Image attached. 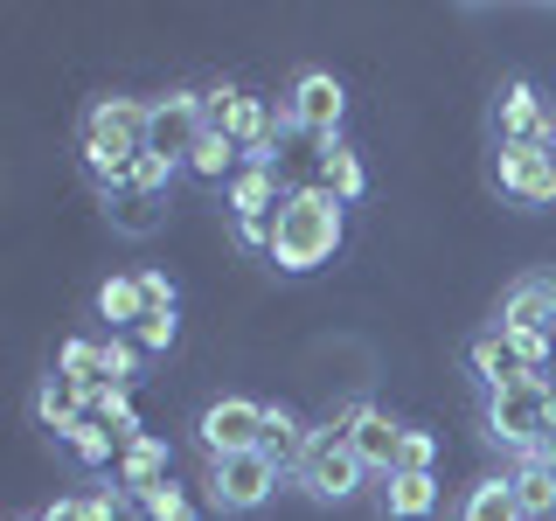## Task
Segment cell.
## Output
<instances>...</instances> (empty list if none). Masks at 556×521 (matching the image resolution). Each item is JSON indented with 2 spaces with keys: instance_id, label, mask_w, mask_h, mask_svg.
Segmentation results:
<instances>
[{
  "instance_id": "1",
  "label": "cell",
  "mask_w": 556,
  "mask_h": 521,
  "mask_svg": "<svg viewBox=\"0 0 556 521\" xmlns=\"http://www.w3.org/2000/svg\"><path fill=\"white\" fill-rule=\"evenodd\" d=\"M341 237H348V202L334 195V188H292L286 202H278V216H271V265L286 271V278H306V271H320V265H334V251H341Z\"/></svg>"
},
{
  "instance_id": "2",
  "label": "cell",
  "mask_w": 556,
  "mask_h": 521,
  "mask_svg": "<svg viewBox=\"0 0 556 521\" xmlns=\"http://www.w3.org/2000/svg\"><path fill=\"white\" fill-rule=\"evenodd\" d=\"M147 118H153V104H139V98H98L84 112L77 153H84V167H91V181L104 195H126V174L147 153Z\"/></svg>"
},
{
  "instance_id": "3",
  "label": "cell",
  "mask_w": 556,
  "mask_h": 521,
  "mask_svg": "<svg viewBox=\"0 0 556 521\" xmlns=\"http://www.w3.org/2000/svg\"><path fill=\"white\" fill-rule=\"evenodd\" d=\"M202 104H208V126H216L223 139H237L243 167H271L278 132H286V112H271L265 98L237 91V84H216V91H202Z\"/></svg>"
},
{
  "instance_id": "4",
  "label": "cell",
  "mask_w": 556,
  "mask_h": 521,
  "mask_svg": "<svg viewBox=\"0 0 556 521\" xmlns=\"http://www.w3.org/2000/svg\"><path fill=\"white\" fill-rule=\"evenodd\" d=\"M292 480H300L313 500H355V494H362L369 466L355 459V445H348V424H341V417L313 424V439H306V459L292 466Z\"/></svg>"
},
{
  "instance_id": "5",
  "label": "cell",
  "mask_w": 556,
  "mask_h": 521,
  "mask_svg": "<svg viewBox=\"0 0 556 521\" xmlns=\"http://www.w3.org/2000/svg\"><path fill=\"white\" fill-rule=\"evenodd\" d=\"M549 431V382H508V390H486V439L508 445L515 459H529Z\"/></svg>"
},
{
  "instance_id": "6",
  "label": "cell",
  "mask_w": 556,
  "mask_h": 521,
  "mask_svg": "<svg viewBox=\"0 0 556 521\" xmlns=\"http://www.w3.org/2000/svg\"><path fill=\"white\" fill-rule=\"evenodd\" d=\"M286 480L265 452H230V459H208V500H216L223 514H251L271 500V486Z\"/></svg>"
},
{
  "instance_id": "7",
  "label": "cell",
  "mask_w": 556,
  "mask_h": 521,
  "mask_svg": "<svg viewBox=\"0 0 556 521\" xmlns=\"http://www.w3.org/2000/svg\"><path fill=\"white\" fill-rule=\"evenodd\" d=\"M494 181H501V195L521 202V208H549L556 202V153L549 147H529V139H501Z\"/></svg>"
},
{
  "instance_id": "8",
  "label": "cell",
  "mask_w": 556,
  "mask_h": 521,
  "mask_svg": "<svg viewBox=\"0 0 556 521\" xmlns=\"http://www.w3.org/2000/svg\"><path fill=\"white\" fill-rule=\"evenodd\" d=\"M202 132H208V104H202V91H167V98H153L147 153H161V161L188 167V153H195Z\"/></svg>"
},
{
  "instance_id": "9",
  "label": "cell",
  "mask_w": 556,
  "mask_h": 521,
  "mask_svg": "<svg viewBox=\"0 0 556 521\" xmlns=\"http://www.w3.org/2000/svg\"><path fill=\"white\" fill-rule=\"evenodd\" d=\"M341 118H348V91L334 69H306L286 98V132H313V139H341Z\"/></svg>"
},
{
  "instance_id": "10",
  "label": "cell",
  "mask_w": 556,
  "mask_h": 521,
  "mask_svg": "<svg viewBox=\"0 0 556 521\" xmlns=\"http://www.w3.org/2000/svg\"><path fill=\"white\" fill-rule=\"evenodd\" d=\"M230 208H237V243L243 251H271V216H278V181H271V167H243L230 188Z\"/></svg>"
},
{
  "instance_id": "11",
  "label": "cell",
  "mask_w": 556,
  "mask_h": 521,
  "mask_svg": "<svg viewBox=\"0 0 556 521\" xmlns=\"http://www.w3.org/2000/svg\"><path fill=\"white\" fill-rule=\"evenodd\" d=\"M341 424H348V445H355V459L369 466L376 480H390L396 473V459H404V424H396L382 404H355V410H341Z\"/></svg>"
},
{
  "instance_id": "12",
  "label": "cell",
  "mask_w": 556,
  "mask_h": 521,
  "mask_svg": "<svg viewBox=\"0 0 556 521\" xmlns=\"http://www.w3.org/2000/svg\"><path fill=\"white\" fill-rule=\"evenodd\" d=\"M202 445L208 459H230V452H257V439H265V404H251V396H223V404L202 410Z\"/></svg>"
},
{
  "instance_id": "13",
  "label": "cell",
  "mask_w": 556,
  "mask_h": 521,
  "mask_svg": "<svg viewBox=\"0 0 556 521\" xmlns=\"http://www.w3.org/2000/svg\"><path fill=\"white\" fill-rule=\"evenodd\" d=\"M466 369H473L480 390H508V382H549V376H529V361H521V347L501 334V327H486V334L466 341Z\"/></svg>"
},
{
  "instance_id": "14",
  "label": "cell",
  "mask_w": 556,
  "mask_h": 521,
  "mask_svg": "<svg viewBox=\"0 0 556 521\" xmlns=\"http://www.w3.org/2000/svg\"><path fill=\"white\" fill-rule=\"evenodd\" d=\"M494 132L501 139H529V147H556V112H543V98H535V84H508L494 104Z\"/></svg>"
},
{
  "instance_id": "15",
  "label": "cell",
  "mask_w": 556,
  "mask_h": 521,
  "mask_svg": "<svg viewBox=\"0 0 556 521\" xmlns=\"http://www.w3.org/2000/svg\"><path fill=\"white\" fill-rule=\"evenodd\" d=\"M494 327H508V334H549L556 327V278H515Z\"/></svg>"
},
{
  "instance_id": "16",
  "label": "cell",
  "mask_w": 556,
  "mask_h": 521,
  "mask_svg": "<svg viewBox=\"0 0 556 521\" xmlns=\"http://www.w3.org/2000/svg\"><path fill=\"white\" fill-rule=\"evenodd\" d=\"M439 508V473H390L382 480V521H425Z\"/></svg>"
},
{
  "instance_id": "17",
  "label": "cell",
  "mask_w": 556,
  "mask_h": 521,
  "mask_svg": "<svg viewBox=\"0 0 556 521\" xmlns=\"http://www.w3.org/2000/svg\"><path fill=\"white\" fill-rule=\"evenodd\" d=\"M306 439H313V431H306L286 404H265V439H257V452H265L278 473H292V466L306 459Z\"/></svg>"
},
{
  "instance_id": "18",
  "label": "cell",
  "mask_w": 556,
  "mask_h": 521,
  "mask_svg": "<svg viewBox=\"0 0 556 521\" xmlns=\"http://www.w3.org/2000/svg\"><path fill=\"white\" fill-rule=\"evenodd\" d=\"M84 410H91V390H84V382H70V376H49L42 390H35V417H42L56 439H70V424H77Z\"/></svg>"
},
{
  "instance_id": "19",
  "label": "cell",
  "mask_w": 556,
  "mask_h": 521,
  "mask_svg": "<svg viewBox=\"0 0 556 521\" xmlns=\"http://www.w3.org/2000/svg\"><path fill=\"white\" fill-rule=\"evenodd\" d=\"M118 486H126V494H153V486H167V445L153 439V431L118 452Z\"/></svg>"
},
{
  "instance_id": "20",
  "label": "cell",
  "mask_w": 556,
  "mask_h": 521,
  "mask_svg": "<svg viewBox=\"0 0 556 521\" xmlns=\"http://www.w3.org/2000/svg\"><path fill=\"white\" fill-rule=\"evenodd\" d=\"M459 521H529V514H521L515 480H473L459 500Z\"/></svg>"
},
{
  "instance_id": "21",
  "label": "cell",
  "mask_w": 556,
  "mask_h": 521,
  "mask_svg": "<svg viewBox=\"0 0 556 521\" xmlns=\"http://www.w3.org/2000/svg\"><path fill=\"white\" fill-rule=\"evenodd\" d=\"M188 174H195V181H223V188H230L237 174H243V153H237V139H223L216 126H208V132L195 139V153H188Z\"/></svg>"
},
{
  "instance_id": "22",
  "label": "cell",
  "mask_w": 556,
  "mask_h": 521,
  "mask_svg": "<svg viewBox=\"0 0 556 521\" xmlns=\"http://www.w3.org/2000/svg\"><path fill=\"white\" fill-rule=\"evenodd\" d=\"M320 174L341 202H362V188H369V167H362V153L348 139H320Z\"/></svg>"
},
{
  "instance_id": "23",
  "label": "cell",
  "mask_w": 556,
  "mask_h": 521,
  "mask_svg": "<svg viewBox=\"0 0 556 521\" xmlns=\"http://www.w3.org/2000/svg\"><path fill=\"white\" fill-rule=\"evenodd\" d=\"M98 320H112V334H132V327L147 320L139 278H104V285H98Z\"/></svg>"
},
{
  "instance_id": "24",
  "label": "cell",
  "mask_w": 556,
  "mask_h": 521,
  "mask_svg": "<svg viewBox=\"0 0 556 521\" xmlns=\"http://www.w3.org/2000/svg\"><path fill=\"white\" fill-rule=\"evenodd\" d=\"M515 494H521V514L529 521H549L556 514V473L549 466H535V459H515Z\"/></svg>"
},
{
  "instance_id": "25",
  "label": "cell",
  "mask_w": 556,
  "mask_h": 521,
  "mask_svg": "<svg viewBox=\"0 0 556 521\" xmlns=\"http://www.w3.org/2000/svg\"><path fill=\"white\" fill-rule=\"evenodd\" d=\"M56 376L84 382V390H104V382H112V369H104V341H63Z\"/></svg>"
},
{
  "instance_id": "26",
  "label": "cell",
  "mask_w": 556,
  "mask_h": 521,
  "mask_svg": "<svg viewBox=\"0 0 556 521\" xmlns=\"http://www.w3.org/2000/svg\"><path fill=\"white\" fill-rule=\"evenodd\" d=\"M112 445H118V431L104 424L98 410H84L77 424H70V452H77L84 466H104V459H112Z\"/></svg>"
},
{
  "instance_id": "27",
  "label": "cell",
  "mask_w": 556,
  "mask_h": 521,
  "mask_svg": "<svg viewBox=\"0 0 556 521\" xmlns=\"http://www.w3.org/2000/svg\"><path fill=\"white\" fill-rule=\"evenodd\" d=\"M91 410L104 417V424L118 431V445H132V439H147V431H139V417H132V396L118 390V382H104V390H91Z\"/></svg>"
},
{
  "instance_id": "28",
  "label": "cell",
  "mask_w": 556,
  "mask_h": 521,
  "mask_svg": "<svg viewBox=\"0 0 556 521\" xmlns=\"http://www.w3.org/2000/svg\"><path fill=\"white\" fill-rule=\"evenodd\" d=\"M174 181V161H161V153H139L132 174H126V195H167Z\"/></svg>"
},
{
  "instance_id": "29",
  "label": "cell",
  "mask_w": 556,
  "mask_h": 521,
  "mask_svg": "<svg viewBox=\"0 0 556 521\" xmlns=\"http://www.w3.org/2000/svg\"><path fill=\"white\" fill-rule=\"evenodd\" d=\"M139 355H147V347H139L132 334H104V369H112V382H118V390H132V376H139Z\"/></svg>"
},
{
  "instance_id": "30",
  "label": "cell",
  "mask_w": 556,
  "mask_h": 521,
  "mask_svg": "<svg viewBox=\"0 0 556 521\" xmlns=\"http://www.w3.org/2000/svg\"><path fill=\"white\" fill-rule=\"evenodd\" d=\"M139 508H147V521H195V500L181 494V486H153V494H139Z\"/></svg>"
},
{
  "instance_id": "31",
  "label": "cell",
  "mask_w": 556,
  "mask_h": 521,
  "mask_svg": "<svg viewBox=\"0 0 556 521\" xmlns=\"http://www.w3.org/2000/svg\"><path fill=\"white\" fill-rule=\"evenodd\" d=\"M112 208H118V230H132V237H147L161 223V195H112Z\"/></svg>"
},
{
  "instance_id": "32",
  "label": "cell",
  "mask_w": 556,
  "mask_h": 521,
  "mask_svg": "<svg viewBox=\"0 0 556 521\" xmlns=\"http://www.w3.org/2000/svg\"><path fill=\"white\" fill-rule=\"evenodd\" d=\"M174 334H181V320H174V313H147V320L132 327V341L147 347V355H167V347H174Z\"/></svg>"
},
{
  "instance_id": "33",
  "label": "cell",
  "mask_w": 556,
  "mask_h": 521,
  "mask_svg": "<svg viewBox=\"0 0 556 521\" xmlns=\"http://www.w3.org/2000/svg\"><path fill=\"white\" fill-rule=\"evenodd\" d=\"M439 466V439L431 431H404V459H396V473H431Z\"/></svg>"
},
{
  "instance_id": "34",
  "label": "cell",
  "mask_w": 556,
  "mask_h": 521,
  "mask_svg": "<svg viewBox=\"0 0 556 521\" xmlns=\"http://www.w3.org/2000/svg\"><path fill=\"white\" fill-rule=\"evenodd\" d=\"M139 300H147V313H174V278L167 271H139Z\"/></svg>"
},
{
  "instance_id": "35",
  "label": "cell",
  "mask_w": 556,
  "mask_h": 521,
  "mask_svg": "<svg viewBox=\"0 0 556 521\" xmlns=\"http://www.w3.org/2000/svg\"><path fill=\"white\" fill-rule=\"evenodd\" d=\"M501 334H508V327H501ZM515 347H521V361H529V376H543L549 369V334H508Z\"/></svg>"
},
{
  "instance_id": "36",
  "label": "cell",
  "mask_w": 556,
  "mask_h": 521,
  "mask_svg": "<svg viewBox=\"0 0 556 521\" xmlns=\"http://www.w3.org/2000/svg\"><path fill=\"white\" fill-rule=\"evenodd\" d=\"M42 521H98L91 500H56V508H42Z\"/></svg>"
},
{
  "instance_id": "37",
  "label": "cell",
  "mask_w": 556,
  "mask_h": 521,
  "mask_svg": "<svg viewBox=\"0 0 556 521\" xmlns=\"http://www.w3.org/2000/svg\"><path fill=\"white\" fill-rule=\"evenodd\" d=\"M529 459H535V466H549V473H556V431H543V445H535Z\"/></svg>"
},
{
  "instance_id": "38",
  "label": "cell",
  "mask_w": 556,
  "mask_h": 521,
  "mask_svg": "<svg viewBox=\"0 0 556 521\" xmlns=\"http://www.w3.org/2000/svg\"><path fill=\"white\" fill-rule=\"evenodd\" d=\"M549 431H556V382H549Z\"/></svg>"
},
{
  "instance_id": "39",
  "label": "cell",
  "mask_w": 556,
  "mask_h": 521,
  "mask_svg": "<svg viewBox=\"0 0 556 521\" xmlns=\"http://www.w3.org/2000/svg\"><path fill=\"white\" fill-rule=\"evenodd\" d=\"M22 521H42V514H22Z\"/></svg>"
},
{
  "instance_id": "40",
  "label": "cell",
  "mask_w": 556,
  "mask_h": 521,
  "mask_svg": "<svg viewBox=\"0 0 556 521\" xmlns=\"http://www.w3.org/2000/svg\"><path fill=\"white\" fill-rule=\"evenodd\" d=\"M549 153H556V147H549Z\"/></svg>"
}]
</instances>
